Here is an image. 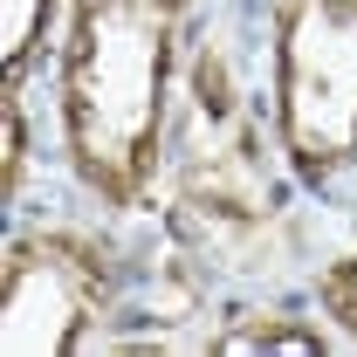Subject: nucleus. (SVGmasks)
Instances as JSON below:
<instances>
[{"mask_svg":"<svg viewBox=\"0 0 357 357\" xmlns=\"http://www.w3.org/2000/svg\"><path fill=\"white\" fill-rule=\"evenodd\" d=\"M124 296V261L96 227H21L0 255V351L76 357Z\"/></svg>","mask_w":357,"mask_h":357,"instance_id":"obj_3","label":"nucleus"},{"mask_svg":"<svg viewBox=\"0 0 357 357\" xmlns=\"http://www.w3.org/2000/svg\"><path fill=\"white\" fill-rule=\"evenodd\" d=\"M268 124L303 185L357 172V0H268Z\"/></svg>","mask_w":357,"mask_h":357,"instance_id":"obj_2","label":"nucleus"},{"mask_svg":"<svg viewBox=\"0 0 357 357\" xmlns=\"http://www.w3.org/2000/svg\"><path fill=\"white\" fill-rule=\"evenodd\" d=\"M330 351H351V344L323 316L296 310H248L213 337V357H330Z\"/></svg>","mask_w":357,"mask_h":357,"instance_id":"obj_4","label":"nucleus"},{"mask_svg":"<svg viewBox=\"0 0 357 357\" xmlns=\"http://www.w3.org/2000/svg\"><path fill=\"white\" fill-rule=\"evenodd\" d=\"M199 0H69L55 42L62 165L103 213L151 206Z\"/></svg>","mask_w":357,"mask_h":357,"instance_id":"obj_1","label":"nucleus"},{"mask_svg":"<svg viewBox=\"0 0 357 357\" xmlns=\"http://www.w3.org/2000/svg\"><path fill=\"white\" fill-rule=\"evenodd\" d=\"M28 158H35V137H28V103H21V89H0V206H7V213L21 206Z\"/></svg>","mask_w":357,"mask_h":357,"instance_id":"obj_6","label":"nucleus"},{"mask_svg":"<svg viewBox=\"0 0 357 357\" xmlns=\"http://www.w3.org/2000/svg\"><path fill=\"white\" fill-rule=\"evenodd\" d=\"M316 316L357 351V248L337 255L330 268H316Z\"/></svg>","mask_w":357,"mask_h":357,"instance_id":"obj_7","label":"nucleus"},{"mask_svg":"<svg viewBox=\"0 0 357 357\" xmlns=\"http://www.w3.org/2000/svg\"><path fill=\"white\" fill-rule=\"evenodd\" d=\"M69 0H0V89H21L62 42Z\"/></svg>","mask_w":357,"mask_h":357,"instance_id":"obj_5","label":"nucleus"}]
</instances>
